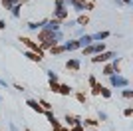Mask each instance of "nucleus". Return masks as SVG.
Instances as JSON below:
<instances>
[{
	"label": "nucleus",
	"mask_w": 133,
	"mask_h": 131,
	"mask_svg": "<svg viewBox=\"0 0 133 131\" xmlns=\"http://www.w3.org/2000/svg\"><path fill=\"white\" fill-rule=\"evenodd\" d=\"M16 4H24V0H2V6L6 10H10L12 6H16Z\"/></svg>",
	"instance_id": "obj_15"
},
{
	"label": "nucleus",
	"mask_w": 133,
	"mask_h": 131,
	"mask_svg": "<svg viewBox=\"0 0 133 131\" xmlns=\"http://www.w3.org/2000/svg\"><path fill=\"white\" fill-rule=\"evenodd\" d=\"M72 6H74V10H76V12L88 10V2H85V0H72Z\"/></svg>",
	"instance_id": "obj_10"
},
{
	"label": "nucleus",
	"mask_w": 133,
	"mask_h": 131,
	"mask_svg": "<svg viewBox=\"0 0 133 131\" xmlns=\"http://www.w3.org/2000/svg\"><path fill=\"white\" fill-rule=\"evenodd\" d=\"M82 125H89V127H97V125H99V121H97V119H85V121H83V123H82Z\"/></svg>",
	"instance_id": "obj_24"
},
{
	"label": "nucleus",
	"mask_w": 133,
	"mask_h": 131,
	"mask_svg": "<svg viewBox=\"0 0 133 131\" xmlns=\"http://www.w3.org/2000/svg\"><path fill=\"white\" fill-rule=\"evenodd\" d=\"M83 34H85L83 28H78V30H76V36H78V38H79V36H83Z\"/></svg>",
	"instance_id": "obj_34"
},
{
	"label": "nucleus",
	"mask_w": 133,
	"mask_h": 131,
	"mask_svg": "<svg viewBox=\"0 0 133 131\" xmlns=\"http://www.w3.org/2000/svg\"><path fill=\"white\" fill-rule=\"evenodd\" d=\"M8 127H10V131H18V127L12 123V121H8Z\"/></svg>",
	"instance_id": "obj_35"
},
{
	"label": "nucleus",
	"mask_w": 133,
	"mask_h": 131,
	"mask_svg": "<svg viewBox=\"0 0 133 131\" xmlns=\"http://www.w3.org/2000/svg\"><path fill=\"white\" fill-rule=\"evenodd\" d=\"M50 91L58 93V91H60V83H58V82H50Z\"/></svg>",
	"instance_id": "obj_26"
},
{
	"label": "nucleus",
	"mask_w": 133,
	"mask_h": 131,
	"mask_svg": "<svg viewBox=\"0 0 133 131\" xmlns=\"http://www.w3.org/2000/svg\"><path fill=\"white\" fill-rule=\"evenodd\" d=\"M64 50H66V52H74V50H79L78 40H70V42H64Z\"/></svg>",
	"instance_id": "obj_14"
},
{
	"label": "nucleus",
	"mask_w": 133,
	"mask_h": 131,
	"mask_svg": "<svg viewBox=\"0 0 133 131\" xmlns=\"http://www.w3.org/2000/svg\"><path fill=\"white\" fill-rule=\"evenodd\" d=\"M113 74H117V71H115V68L111 66V62H107V64L103 66V76H107V77H109V76H113Z\"/></svg>",
	"instance_id": "obj_16"
},
{
	"label": "nucleus",
	"mask_w": 133,
	"mask_h": 131,
	"mask_svg": "<svg viewBox=\"0 0 133 131\" xmlns=\"http://www.w3.org/2000/svg\"><path fill=\"white\" fill-rule=\"evenodd\" d=\"M113 58H117L115 52H107V50H105V52H101V54L94 56V58H91V62H94V64H107V62H111Z\"/></svg>",
	"instance_id": "obj_4"
},
{
	"label": "nucleus",
	"mask_w": 133,
	"mask_h": 131,
	"mask_svg": "<svg viewBox=\"0 0 133 131\" xmlns=\"http://www.w3.org/2000/svg\"><path fill=\"white\" fill-rule=\"evenodd\" d=\"M54 20H58V22H62V20H66L68 18V14H70V10H68V6L64 4V2H60V0H56L54 2Z\"/></svg>",
	"instance_id": "obj_1"
},
{
	"label": "nucleus",
	"mask_w": 133,
	"mask_h": 131,
	"mask_svg": "<svg viewBox=\"0 0 133 131\" xmlns=\"http://www.w3.org/2000/svg\"><path fill=\"white\" fill-rule=\"evenodd\" d=\"M109 83H111V87H129V80L125 76H121V74L109 76Z\"/></svg>",
	"instance_id": "obj_3"
},
{
	"label": "nucleus",
	"mask_w": 133,
	"mask_h": 131,
	"mask_svg": "<svg viewBox=\"0 0 133 131\" xmlns=\"http://www.w3.org/2000/svg\"><path fill=\"white\" fill-rule=\"evenodd\" d=\"M26 58L28 60H32V62H42V54H36V52H26Z\"/></svg>",
	"instance_id": "obj_17"
},
{
	"label": "nucleus",
	"mask_w": 133,
	"mask_h": 131,
	"mask_svg": "<svg viewBox=\"0 0 133 131\" xmlns=\"http://www.w3.org/2000/svg\"><path fill=\"white\" fill-rule=\"evenodd\" d=\"M20 42L24 44L28 48V52H36V54H42V50H40V46H38V42H34V40H30V38H20Z\"/></svg>",
	"instance_id": "obj_5"
},
{
	"label": "nucleus",
	"mask_w": 133,
	"mask_h": 131,
	"mask_svg": "<svg viewBox=\"0 0 133 131\" xmlns=\"http://www.w3.org/2000/svg\"><path fill=\"white\" fill-rule=\"evenodd\" d=\"M64 121H66V125H68V127L82 125V123H83V119H82V117H78V115H70V113H68L66 117H64Z\"/></svg>",
	"instance_id": "obj_6"
},
{
	"label": "nucleus",
	"mask_w": 133,
	"mask_h": 131,
	"mask_svg": "<svg viewBox=\"0 0 133 131\" xmlns=\"http://www.w3.org/2000/svg\"><path fill=\"white\" fill-rule=\"evenodd\" d=\"M88 82H89V86L94 87L95 83H97V80H95V76H89V77H88Z\"/></svg>",
	"instance_id": "obj_31"
},
{
	"label": "nucleus",
	"mask_w": 133,
	"mask_h": 131,
	"mask_svg": "<svg viewBox=\"0 0 133 131\" xmlns=\"http://www.w3.org/2000/svg\"><path fill=\"white\" fill-rule=\"evenodd\" d=\"M89 44H94V42H91V36H89V34H83V36H79V38H78V46H79V48H88V46H89Z\"/></svg>",
	"instance_id": "obj_9"
},
{
	"label": "nucleus",
	"mask_w": 133,
	"mask_h": 131,
	"mask_svg": "<svg viewBox=\"0 0 133 131\" xmlns=\"http://www.w3.org/2000/svg\"><path fill=\"white\" fill-rule=\"evenodd\" d=\"M26 105H30V109L32 111H36V113H44V109L40 107V103H38V99H34V97H30L26 101Z\"/></svg>",
	"instance_id": "obj_11"
},
{
	"label": "nucleus",
	"mask_w": 133,
	"mask_h": 131,
	"mask_svg": "<svg viewBox=\"0 0 133 131\" xmlns=\"http://www.w3.org/2000/svg\"><path fill=\"white\" fill-rule=\"evenodd\" d=\"M97 117H99V121H107V113L101 111V109H99V113H97Z\"/></svg>",
	"instance_id": "obj_29"
},
{
	"label": "nucleus",
	"mask_w": 133,
	"mask_h": 131,
	"mask_svg": "<svg viewBox=\"0 0 133 131\" xmlns=\"http://www.w3.org/2000/svg\"><path fill=\"white\" fill-rule=\"evenodd\" d=\"M76 99H78L79 103H85V95L83 93H76Z\"/></svg>",
	"instance_id": "obj_30"
},
{
	"label": "nucleus",
	"mask_w": 133,
	"mask_h": 131,
	"mask_svg": "<svg viewBox=\"0 0 133 131\" xmlns=\"http://www.w3.org/2000/svg\"><path fill=\"white\" fill-rule=\"evenodd\" d=\"M91 36V42H101V40H107L111 36L107 30H101V32H95V34H89Z\"/></svg>",
	"instance_id": "obj_8"
},
{
	"label": "nucleus",
	"mask_w": 133,
	"mask_h": 131,
	"mask_svg": "<svg viewBox=\"0 0 133 131\" xmlns=\"http://www.w3.org/2000/svg\"><path fill=\"white\" fill-rule=\"evenodd\" d=\"M58 93H62V95H72V87L66 86V83H60V91Z\"/></svg>",
	"instance_id": "obj_19"
},
{
	"label": "nucleus",
	"mask_w": 133,
	"mask_h": 131,
	"mask_svg": "<svg viewBox=\"0 0 133 131\" xmlns=\"http://www.w3.org/2000/svg\"><path fill=\"white\" fill-rule=\"evenodd\" d=\"M8 86H10V83H8V82H6V80H4V77H0V87H8Z\"/></svg>",
	"instance_id": "obj_33"
},
{
	"label": "nucleus",
	"mask_w": 133,
	"mask_h": 131,
	"mask_svg": "<svg viewBox=\"0 0 133 131\" xmlns=\"http://www.w3.org/2000/svg\"><path fill=\"white\" fill-rule=\"evenodd\" d=\"M99 95H101V97H105V99H109V97H111V89H107L105 86H101V89H99Z\"/></svg>",
	"instance_id": "obj_21"
},
{
	"label": "nucleus",
	"mask_w": 133,
	"mask_h": 131,
	"mask_svg": "<svg viewBox=\"0 0 133 131\" xmlns=\"http://www.w3.org/2000/svg\"><path fill=\"white\" fill-rule=\"evenodd\" d=\"M44 24H46V20H38V22H28L26 26L32 30V32H38V30H42L44 28Z\"/></svg>",
	"instance_id": "obj_13"
},
{
	"label": "nucleus",
	"mask_w": 133,
	"mask_h": 131,
	"mask_svg": "<svg viewBox=\"0 0 133 131\" xmlns=\"http://www.w3.org/2000/svg\"><path fill=\"white\" fill-rule=\"evenodd\" d=\"M24 131H30V129H24Z\"/></svg>",
	"instance_id": "obj_41"
},
{
	"label": "nucleus",
	"mask_w": 133,
	"mask_h": 131,
	"mask_svg": "<svg viewBox=\"0 0 133 131\" xmlns=\"http://www.w3.org/2000/svg\"><path fill=\"white\" fill-rule=\"evenodd\" d=\"M121 95H123L125 99H131V97H133V89H127V87H125V89L121 91Z\"/></svg>",
	"instance_id": "obj_25"
},
{
	"label": "nucleus",
	"mask_w": 133,
	"mask_h": 131,
	"mask_svg": "<svg viewBox=\"0 0 133 131\" xmlns=\"http://www.w3.org/2000/svg\"><path fill=\"white\" fill-rule=\"evenodd\" d=\"M4 28H6V22H4V20H0V30H4Z\"/></svg>",
	"instance_id": "obj_37"
},
{
	"label": "nucleus",
	"mask_w": 133,
	"mask_h": 131,
	"mask_svg": "<svg viewBox=\"0 0 133 131\" xmlns=\"http://www.w3.org/2000/svg\"><path fill=\"white\" fill-rule=\"evenodd\" d=\"M50 52L58 56V54H64L66 50H64V44H56V46H52V48H50Z\"/></svg>",
	"instance_id": "obj_18"
},
{
	"label": "nucleus",
	"mask_w": 133,
	"mask_h": 131,
	"mask_svg": "<svg viewBox=\"0 0 133 131\" xmlns=\"http://www.w3.org/2000/svg\"><path fill=\"white\" fill-rule=\"evenodd\" d=\"M0 99H2V93H0Z\"/></svg>",
	"instance_id": "obj_40"
},
{
	"label": "nucleus",
	"mask_w": 133,
	"mask_h": 131,
	"mask_svg": "<svg viewBox=\"0 0 133 131\" xmlns=\"http://www.w3.org/2000/svg\"><path fill=\"white\" fill-rule=\"evenodd\" d=\"M46 76H48L50 82H58V74H56L54 70H46Z\"/></svg>",
	"instance_id": "obj_22"
},
{
	"label": "nucleus",
	"mask_w": 133,
	"mask_h": 131,
	"mask_svg": "<svg viewBox=\"0 0 133 131\" xmlns=\"http://www.w3.org/2000/svg\"><path fill=\"white\" fill-rule=\"evenodd\" d=\"M60 2H64L66 6H68V4H72V0H60Z\"/></svg>",
	"instance_id": "obj_39"
},
{
	"label": "nucleus",
	"mask_w": 133,
	"mask_h": 131,
	"mask_svg": "<svg viewBox=\"0 0 133 131\" xmlns=\"http://www.w3.org/2000/svg\"><path fill=\"white\" fill-rule=\"evenodd\" d=\"M101 52H105V42H95V44H89L88 48H83V56H97Z\"/></svg>",
	"instance_id": "obj_2"
},
{
	"label": "nucleus",
	"mask_w": 133,
	"mask_h": 131,
	"mask_svg": "<svg viewBox=\"0 0 133 131\" xmlns=\"http://www.w3.org/2000/svg\"><path fill=\"white\" fill-rule=\"evenodd\" d=\"M79 66H82V64H79L78 58H70V60L66 62V68H68V70H72V71H78Z\"/></svg>",
	"instance_id": "obj_12"
},
{
	"label": "nucleus",
	"mask_w": 133,
	"mask_h": 131,
	"mask_svg": "<svg viewBox=\"0 0 133 131\" xmlns=\"http://www.w3.org/2000/svg\"><path fill=\"white\" fill-rule=\"evenodd\" d=\"M88 22H89L88 14H82V16H78V20H76V24H79V26H88Z\"/></svg>",
	"instance_id": "obj_20"
},
{
	"label": "nucleus",
	"mask_w": 133,
	"mask_h": 131,
	"mask_svg": "<svg viewBox=\"0 0 133 131\" xmlns=\"http://www.w3.org/2000/svg\"><path fill=\"white\" fill-rule=\"evenodd\" d=\"M20 6H22V4H16V6H12V8H10V14L14 18H20Z\"/></svg>",
	"instance_id": "obj_23"
},
{
	"label": "nucleus",
	"mask_w": 133,
	"mask_h": 131,
	"mask_svg": "<svg viewBox=\"0 0 133 131\" xmlns=\"http://www.w3.org/2000/svg\"><path fill=\"white\" fill-rule=\"evenodd\" d=\"M99 89H101V83H95V86L91 87V93H94V95H99Z\"/></svg>",
	"instance_id": "obj_27"
},
{
	"label": "nucleus",
	"mask_w": 133,
	"mask_h": 131,
	"mask_svg": "<svg viewBox=\"0 0 133 131\" xmlns=\"http://www.w3.org/2000/svg\"><path fill=\"white\" fill-rule=\"evenodd\" d=\"M70 131H85V129H83V125H74L70 127Z\"/></svg>",
	"instance_id": "obj_32"
},
{
	"label": "nucleus",
	"mask_w": 133,
	"mask_h": 131,
	"mask_svg": "<svg viewBox=\"0 0 133 131\" xmlns=\"http://www.w3.org/2000/svg\"><path fill=\"white\" fill-rule=\"evenodd\" d=\"M60 26H62V22H58V20H46V24H44V30H48V32H58L60 30Z\"/></svg>",
	"instance_id": "obj_7"
},
{
	"label": "nucleus",
	"mask_w": 133,
	"mask_h": 131,
	"mask_svg": "<svg viewBox=\"0 0 133 131\" xmlns=\"http://www.w3.org/2000/svg\"><path fill=\"white\" fill-rule=\"evenodd\" d=\"M123 115H125V117H131L133 115V107H125L123 109Z\"/></svg>",
	"instance_id": "obj_28"
},
{
	"label": "nucleus",
	"mask_w": 133,
	"mask_h": 131,
	"mask_svg": "<svg viewBox=\"0 0 133 131\" xmlns=\"http://www.w3.org/2000/svg\"><path fill=\"white\" fill-rule=\"evenodd\" d=\"M54 131H70V127H62L60 125V127H54Z\"/></svg>",
	"instance_id": "obj_36"
},
{
	"label": "nucleus",
	"mask_w": 133,
	"mask_h": 131,
	"mask_svg": "<svg viewBox=\"0 0 133 131\" xmlns=\"http://www.w3.org/2000/svg\"><path fill=\"white\" fill-rule=\"evenodd\" d=\"M119 2H123V4H133V0H119Z\"/></svg>",
	"instance_id": "obj_38"
}]
</instances>
